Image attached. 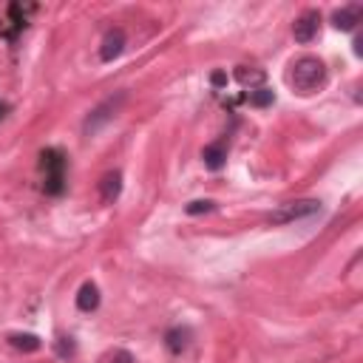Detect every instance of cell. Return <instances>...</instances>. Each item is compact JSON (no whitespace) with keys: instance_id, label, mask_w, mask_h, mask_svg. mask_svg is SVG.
<instances>
[{"instance_id":"obj_2","label":"cell","mask_w":363,"mask_h":363,"mask_svg":"<svg viewBox=\"0 0 363 363\" xmlns=\"http://www.w3.org/2000/svg\"><path fill=\"white\" fill-rule=\"evenodd\" d=\"M65 167L68 159L60 147H45L40 150V173H43V190L48 196H62L65 190Z\"/></svg>"},{"instance_id":"obj_19","label":"cell","mask_w":363,"mask_h":363,"mask_svg":"<svg viewBox=\"0 0 363 363\" xmlns=\"http://www.w3.org/2000/svg\"><path fill=\"white\" fill-rule=\"evenodd\" d=\"M354 54L363 57V40H360V37H354Z\"/></svg>"},{"instance_id":"obj_16","label":"cell","mask_w":363,"mask_h":363,"mask_svg":"<svg viewBox=\"0 0 363 363\" xmlns=\"http://www.w3.org/2000/svg\"><path fill=\"white\" fill-rule=\"evenodd\" d=\"M57 354L60 357H71L74 354V340L71 337H60L57 340Z\"/></svg>"},{"instance_id":"obj_12","label":"cell","mask_w":363,"mask_h":363,"mask_svg":"<svg viewBox=\"0 0 363 363\" xmlns=\"http://www.w3.org/2000/svg\"><path fill=\"white\" fill-rule=\"evenodd\" d=\"M201 159H204V164H207L210 170H218V167L224 164V159H227V145H224V142L207 145V147L201 150Z\"/></svg>"},{"instance_id":"obj_18","label":"cell","mask_w":363,"mask_h":363,"mask_svg":"<svg viewBox=\"0 0 363 363\" xmlns=\"http://www.w3.org/2000/svg\"><path fill=\"white\" fill-rule=\"evenodd\" d=\"M210 82H213V85H216V88H221V85H224V82H227V74H224V71H216V74H213V77H210Z\"/></svg>"},{"instance_id":"obj_3","label":"cell","mask_w":363,"mask_h":363,"mask_svg":"<svg viewBox=\"0 0 363 363\" xmlns=\"http://www.w3.org/2000/svg\"><path fill=\"white\" fill-rule=\"evenodd\" d=\"M128 99V94L125 91H116V94H111V96H105L96 108H91V113L85 116V122H82V130L85 133H96L105 122H111L113 116H116V111L122 108V102Z\"/></svg>"},{"instance_id":"obj_7","label":"cell","mask_w":363,"mask_h":363,"mask_svg":"<svg viewBox=\"0 0 363 363\" xmlns=\"http://www.w3.org/2000/svg\"><path fill=\"white\" fill-rule=\"evenodd\" d=\"M122 48H125V31H122L119 26H113V28H108L105 37H102L99 60H102V62H111V60H116V57L122 54Z\"/></svg>"},{"instance_id":"obj_6","label":"cell","mask_w":363,"mask_h":363,"mask_svg":"<svg viewBox=\"0 0 363 363\" xmlns=\"http://www.w3.org/2000/svg\"><path fill=\"white\" fill-rule=\"evenodd\" d=\"M318 31H320V14H318L315 9H306V11L298 14L295 23H292V37H295L298 43H312V40L318 37Z\"/></svg>"},{"instance_id":"obj_8","label":"cell","mask_w":363,"mask_h":363,"mask_svg":"<svg viewBox=\"0 0 363 363\" xmlns=\"http://www.w3.org/2000/svg\"><path fill=\"white\" fill-rule=\"evenodd\" d=\"M363 17V6L360 3H352V6H343L332 14V26L340 28V31H352Z\"/></svg>"},{"instance_id":"obj_20","label":"cell","mask_w":363,"mask_h":363,"mask_svg":"<svg viewBox=\"0 0 363 363\" xmlns=\"http://www.w3.org/2000/svg\"><path fill=\"white\" fill-rule=\"evenodd\" d=\"M6 113H9V102H3V99H0V119H3Z\"/></svg>"},{"instance_id":"obj_11","label":"cell","mask_w":363,"mask_h":363,"mask_svg":"<svg viewBox=\"0 0 363 363\" xmlns=\"http://www.w3.org/2000/svg\"><path fill=\"white\" fill-rule=\"evenodd\" d=\"M190 337H193V332H190L187 326H173V329H167V335H164V346H167L173 354H182V352L190 346Z\"/></svg>"},{"instance_id":"obj_9","label":"cell","mask_w":363,"mask_h":363,"mask_svg":"<svg viewBox=\"0 0 363 363\" xmlns=\"http://www.w3.org/2000/svg\"><path fill=\"white\" fill-rule=\"evenodd\" d=\"M119 193H122V173H119V170L105 173V176L99 179V199H102L105 204H113V201L119 199Z\"/></svg>"},{"instance_id":"obj_4","label":"cell","mask_w":363,"mask_h":363,"mask_svg":"<svg viewBox=\"0 0 363 363\" xmlns=\"http://www.w3.org/2000/svg\"><path fill=\"white\" fill-rule=\"evenodd\" d=\"M320 210V201L318 199H298V201H286L281 204L278 210H272L267 216L269 224H289V221H301V218H309Z\"/></svg>"},{"instance_id":"obj_10","label":"cell","mask_w":363,"mask_h":363,"mask_svg":"<svg viewBox=\"0 0 363 363\" xmlns=\"http://www.w3.org/2000/svg\"><path fill=\"white\" fill-rule=\"evenodd\" d=\"M96 306H99V286L94 281H85L77 289V309L79 312H94Z\"/></svg>"},{"instance_id":"obj_1","label":"cell","mask_w":363,"mask_h":363,"mask_svg":"<svg viewBox=\"0 0 363 363\" xmlns=\"http://www.w3.org/2000/svg\"><path fill=\"white\" fill-rule=\"evenodd\" d=\"M323 79H326V65H323V60L306 54V57H298V60L292 62L289 82H292V88H295L298 94H312V91H318V88L323 85Z\"/></svg>"},{"instance_id":"obj_15","label":"cell","mask_w":363,"mask_h":363,"mask_svg":"<svg viewBox=\"0 0 363 363\" xmlns=\"http://www.w3.org/2000/svg\"><path fill=\"white\" fill-rule=\"evenodd\" d=\"M105 363H133V354L125 352V349H113V352L105 357Z\"/></svg>"},{"instance_id":"obj_13","label":"cell","mask_w":363,"mask_h":363,"mask_svg":"<svg viewBox=\"0 0 363 363\" xmlns=\"http://www.w3.org/2000/svg\"><path fill=\"white\" fill-rule=\"evenodd\" d=\"M9 343L14 349H20V352H37L43 346V340L37 335H31V332H11L9 335Z\"/></svg>"},{"instance_id":"obj_17","label":"cell","mask_w":363,"mask_h":363,"mask_svg":"<svg viewBox=\"0 0 363 363\" xmlns=\"http://www.w3.org/2000/svg\"><path fill=\"white\" fill-rule=\"evenodd\" d=\"M210 210H213V201H207V199H204V201H190V204H187V213H190V216H196V213H210Z\"/></svg>"},{"instance_id":"obj_14","label":"cell","mask_w":363,"mask_h":363,"mask_svg":"<svg viewBox=\"0 0 363 363\" xmlns=\"http://www.w3.org/2000/svg\"><path fill=\"white\" fill-rule=\"evenodd\" d=\"M272 99H275V96H272V91H269V88H258V91H252V94H250V102H252V105H258V108H261V105H269Z\"/></svg>"},{"instance_id":"obj_5","label":"cell","mask_w":363,"mask_h":363,"mask_svg":"<svg viewBox=\"0 0 363 363\" xmlns=\"http://www.w3.org/2000/svg\"><path fill=\"white\" fill-rule=\"evenodd\" d=\"M37 6L34 3H9L6 6V20L0 23V37H6L9 43H14L17 40V34L28 26V14L34 11Z\"/></svg>"}]
</instances>
